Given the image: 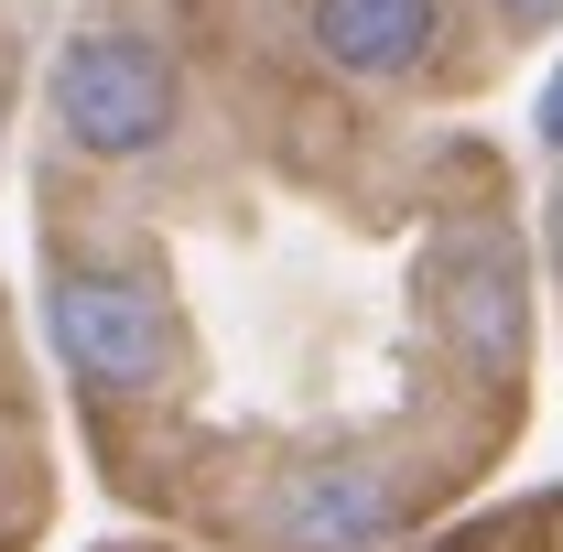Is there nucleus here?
Segmentation results:
<instances>
[{
  "label": "nucleus",
  "mask_w": 563,
  "mask_h": 552,
  "mask_svg": "<svg viewBox=\"0 0 563 552\" xmlns=\"http://www.w3.org/2000/svg\"><path fill=\"white\" fill-rule=\"evenodd\" d=\"M55 131L87 152V163H152L163 141L185 131V76L174 55L131 33V22H87L55 55Z\"/></svg>",
  "instance_id": "nucleus-1"
},
{
  "label": "nucleus",
  "mask_w": 563,
  "mask_h": 552,
  "mask_svg": "<svg viewBox=\"0 0 563 552\" xmlns=\"http://www.w3.org/2000/svg\"><path fill=\"white\" fill-rule=\"evenodd\" d=\"M44 336L66 357L87 390H109V401H131V390H163V368H174V314H163V292L131 272H109V261H66V272L44 281Z\"/></svg>",
  "instance_id": "nucleus-2"
},
{
  "label": "nucleus",
  "mask_w": 563,
  "mask_h": 552,
  "mask_svg": "<svg viewBox=\"0 0 563 552\" xmlns=\"http://www.w3.org/2000/svg\"><path fill=\"white\" fill-rule=\"evenodd\" d=\"M303 33L314 55L357 87H390V76H422L433 44H444V0H303Z\"/></svg>",
  "instance_id": "nucleus-5"
},
{
  "label": "nucleus",
  "mask_w": 563,
  "mask_h": 552,
  "mask_svg": "<svg viewBox=\"0 0 563 552\" xmlns=\"http://www.w3.org/2000/svg\"><path fill=\"white\" fill-rule=\"evenodd\" d=\"M553 239H563V196H553Z\"/></svg>",
  "instance_id": "nucleus-8"
},
{
  "label": "nucleus",
  "mask_w": 563,
  "mask_h": 552,
  "mask_svg": "<svg viewBox=\"0 0 563 552\" xmlns=\"http://www.w3.org/2000/svg\"><path fill=\"white\" fill-rule=\"evenodd\" d=\"M509 22H563V0H498Z\"/></svg>",
  "instance_id": "nucleus-7"
},
{
  "label": "nucleus",
  "mask_w": 563,
  "mask_h": 552,
  "mask_svg": "<svg viewBox=\"0 0 563 552\" xmlns=\"http://www.w3.org/2000/svg\"><path fill=\"white\" fill-rule=\"evenodd\" d=\"M542 141L563 152V66H553V87H542Z\"/></svg>",
  "instance_id": "nucleus-6"
},
{
  "label": "nucleus",
  "mask_w": 563,
  "mask_h": 552,
  "mask_svg": "<svg viewBox=\"0 0 563 552\" xmlns=\"http://www.w3.org/2000/svg\"><path fill=\"white\" fill-rule=\"evenodd\" d=\"M401 520H412V477L390 466H314L272 498L282 552H379L401 542Z\"/></svg>",
  "instance_id": "nucleus-3"
},
{
  "label": "nucleus",
  "mask_w": 563,
  "mask_h": 552,
  "mask_svg": "<svg viewBox=\"0 0 563 552\" xmlns=\"http://www.w3.org/2000/svg\"><path fill=\"white\" fill-rule=\"evenodd\" d=\"M444 303H455V336H466V357H477L488 379H509V368L531 357V272H520V239H509V228H466V239H455Z\"/></svg>",
  "instance_id": "nucleus-4"
}]
</instances>
